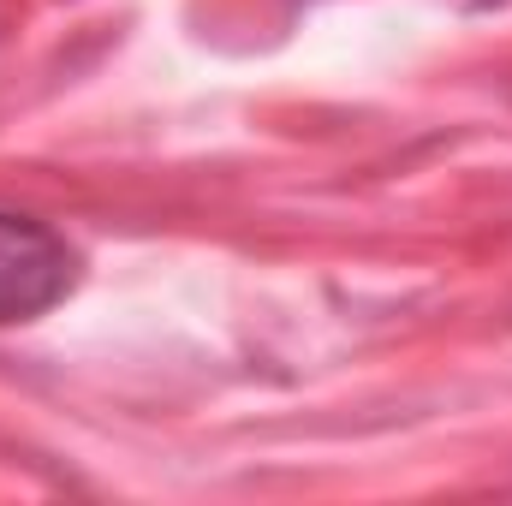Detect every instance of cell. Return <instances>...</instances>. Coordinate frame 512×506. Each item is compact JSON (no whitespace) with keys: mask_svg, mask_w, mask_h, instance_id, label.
I'll list each match as a JSON object with an SVG mask.
<instances>
[{"mask_svg":"<svg viewBox=\"0 0 512 506\" xmlns=\"http://www.w3.org/2000/svg\"><path fill=\"white\" fill-rule=\"evenodd\" d=\"M72 286H78V251L54 227L0 209V322H30L54 310Z\"/></svg>","mask_w":512,"mask_h":506,"instance_id":"cell-1","label":"cell"}]
</instances>
